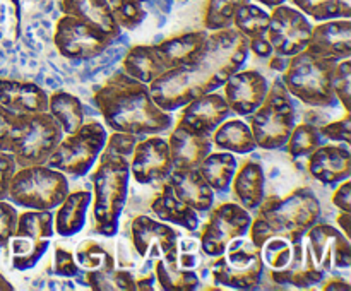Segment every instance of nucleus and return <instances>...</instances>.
Instances as JSON below:
<instances>
[{
	"label": "nucleus",
	"mask_w": 351,
	"mask_h": 291,
	"mask_svg": "<svg viewBox=\"0 0 351 291\" xmlns=\"http://www.w3.org/2000/svg\"><path fill=\"white\" fill-rule=\"evenodd\" d=\"M264 267L269 269L271 281L280 286L305 288L317 286L326 273L319 269L308 252L305 233H276L259 246Z\"/></svg>",
	"instance_id": "39448f33"
},
{
	"label": "nucleus",
	"mask_w": 351,
	"mask_h": 291,
	"mask_svg": "<svg viewBox=\"0 0 351 291\" xmlns=\"http://www.w3.org/2000/svg\"><path fill=\"white\" fill-rule=\"evenodd\" d=\"M173 171L168 140L161 136L137 139L130 154V178L139 185H158L167 181Z\"/></svg>",
	"instance_id": "f3484780"
},
{
	"label": "nucleus",
	"mask_w": 351,
	"mask_h": 291,
	"mask_svg": "<svg viewBox=\"0 0 351 291\" xmlns=\"http://www.w3.org/2000/svg\"><path fill=\"white\" fill-rule=\"evenodd\" d=\"M319 130H321V134L324 139L331 140V142H338V144H345V146H350L351 144V115H350V112H346L343 118L335 120V122L321 127Z\"/></svg>",
	"instance_id": "a18cd8bd"
},
{
	"label": "nucleus",
	"mask_w": 351,
	"mask_h": 291,
	"mask_svg": "<svg viewBox=\"0 0 351 291\" xmlns=\"http://www.w3.org/2000/svg\"><path fill=\"white\" fill-rule=\"evenodd\" d=\"M336 221H338V228L341 229L343 235L351 240V212L341 211L338 214V218H336Z\"/></svg>",
	"instance_id": "603ef678"
},
{
	"label": "nucleus",
	"mask_w": 351,
	"mask_h": 291,
	"mask_svg": "<svg viewBox=\"0 0 351 291\" xmlns=\"http://www.w3.org/2000/svg\"><path fill=\"white\" fill-rule=\"evenodd\" d=\"M269 81L259 71H237L230 75L221 86L225 91L226 103H228L232 113L237 116H249L263 105L267 91H269Z\"/></svg>",
	"instance_id": "6ab92c4d"
},
{
	"label": "nucleus",
	"mask_w": 351,
	"mask_h": 291,
	"mask_svg": "<svg viewBox=\"0 0 351 291\" xmlns=\"http://www.w3.org/2000/svg\"><path fill=\"white\" fill-rule=\"evenodd\" d=\"M154 286L163 291H192L201 286V277L189 267L180 266L177 259L153 260Z\"/></svg>",
	"instance_id": "2f4dec72"
},
{
	"label": "nucleus",
	"mask_w": 351,
	"mask_h": 291,
	"mask_svg": "<svg viewBox=\"0 0 351 291\" xmlns=\"http://www.w3.org/2000/svg\"><path fill=\"white\" fill-rule=\"evenodd\" d=\"M106 139L108 132L101 122H84L75 132L62 137L45 164L62 171L67 177H86L98 161Z\"/></svg>",
	"instance_id": "9d476101"
},
{
	"label": "nucleus",
	"mask_w": 351,
	"mask_h": 291,
	"mask_svg": "<svg viewBox=\"0 0 351 291\" xmlns=\"http://www.w3.org/2000/svg\"><path fill=\"white\" fill-rule=\"evenodd\" d=\"M67 194V175L47 164H33L16 170L5 199L16 207L53 211Z\"/></svg>",
	"instance_id": "6e6552de"
},
{
	"label": "nucleus",
	"mask_w": 351,
	"mask_h": 291,
	"mask_svg": "<svg viewBox=\"0 0 351 291\" xmlns=\"http://www.w3.org/2000/svg\"><path fill=\"white\" fill-rule=\"evenodd\" d=\"M232 110L226 103L225 96L219 92L211 91L206 94L197 96L187 105L182 106L180 118L195 130L211 136L226 118H230Z\"/></svg>",
	"instance_id": "b1692460"
},
{
	"label": "nucleus",
	"mask_w": 351,
	"mask_h": 291,
	"mask_svg": "<svg viewBox=\"0 0 351 291\" xmlns=\"http://www.w3.org/2000/svg\"><path fill=\"white\" fill-rule=\"evenodd\" d=\"M122 71L149 86L154 79L167 72V67L158 53L156 45H136L123 57Z\"/></svg>",
	"instance_id": "7c9ffc66"
},
{
	"label": "nucleus",
	"mask_w": 351,
	"mask_h": 291,
	"mask_svg": "<svg viewBox=\"0 0 351 291\" xmlns=\"http://www.w3.org/2000/svg\"><path fill=\"white\" fill-rule=\"evenodd\" d=\"M267 24H269V12L249 2L237 10L232 26L249 40V50L256 57L271 58L274 51L266 36Z\"/></svg>",
	"instance_id": "bb28decb"
},
{
	"label": "nucleus",
	"mask_w": 351,
	"mask_h": 291,
	"mask_svg": "<svg viewBox=\"0 0 351 291\" xmlns=\"http://www.w3.org/2000/svg\"><path fill=\"white\" fill-rule=\"evenodd\" d=\"M311 55L326 60L339 62L351 57V21L329 19L312 26L311 38L305 47Z\"/></svg>",
	"instance_id": "aec40b11"
},
{
	"label": "nucleus",
	"mask_w": 351,
	"mask_h": 291,
	"mask_svg": "<svg viewBox=\"0 0 351 291\" xmlns=\"http://www.w3.org/2000/svg\"><path fill=\"white\" fill-rule=\"evenodd\" d=\"M9 290H14V286L9 283V279L0 273V291H9Z\"/></svg>",
	"instance_id": "5fc2aeb1"
},
{
	"label": "nucleus",
	"mask_w": 351,
	"mask_h": 291,
	"mask_svg": "<svg viewBox=\"0 0 351 291\" xmlns=\"http://www.w3.org/2000/svg\"><path fill=\"white\" fill-rule=\"evenodd\" d=\"M326 142V139L322 137L321 130L317 129L312 123H298L293 127L290 137L287 140V151L290 154V157L293 161L304 160L308 157L319 146Z\"/></svg>",
	"instance_id": "e433bc0d"
},
{
	"label": "nucleus",
	"mask_w": 351,
	"mask_h": 291,
	"mask_svg": "<svg viewBox=\"0 0 351 291\" xmlns=\"http://www.w3.org/2000/svg\"><path fill=\"white\" fill-rule=\"evenodd\" d=\"M21 2L19 0H0V47L12 45L21 36Z\"/></svg>",
	"instance_id": "79ce46f5"
},
{
	"label": "nucleus",
	"mask_w": 351,
	"mask_h": 291,
	"mask_svg": "<svg viewBox=\"0 0 351 291\" xmlns=\"http://www.w3.org/2000/svg\"><path fill=\"white\" fill-rule=\"evenodd\" d=\"M167 181L171 185L175 195L199 214H208L215 205V190L202 178L197 168H173Z\"/></svg>",
	"instance_id": "393cba45"
},
{
	"label": "nucleus",
	"mask_w": 351,
	"mask_h": 291,
	"mask_svg": "<svg viewBox=\"0 0 351 291\" xmlns=\"http://www.w3.org/2000/svg\"><path fill=\"white\" fill-rule=\"evenodd\" d=\"M249 40L235 27L211 31L191 57L149 84L154 103L175 112L197 96L216 91L249 58Z\"/></svg>",
	"instance_id": "f257e3e1"
},
{
	"label": "nucleus",
	"mask_w": 351,
	"mask_h": 291,
	"mask_svg": "<svg viewBox=\"0 0 351 291\" xmlns=\"http://www.w3.org/2000/svg\"><path fill=\"white\" fill-rule=\"evenodd\" d=\"M110 5L115 7V5H120V3H146L149 2V0H108Z\"/></svg>",
	"instance_id": "6e6d98bb"
},
{
	"label": "nucleus",
	"mask_w": 351,
	"mask_h": 291,
	"mask_svg": "<svg viewBox=\"0 0 351 291\" xmlns=\"http://www.w3.org/2000/svg\"><path fill=\"white\" fill-rule=\"evenodd\" d=\"M167 140L173 168H197L213 149L211 136L195 130L182 118L171 127Z\"/></svg>",
	"instance_id": "412c9836"
},
{
	"label": "nucleus",
	"mask_w": 351,
	"mask_h": 291,
	"mask_svg": "<svg viewBox=\"0 0 351 291\" xmlns=\"http://www.w3.org/2000/svg\"><path fill=\"white\" fill-rule=\"evenodd\" d=\"M136 142V136L113 132L89 171L93 185V226L96 233L106 238H113L119 233L120 218L129 195L130 154Z\"/></svg>",
	"instance_id": "7ed1b4c3"
},
{
	"label": "nucleus",
	"mask_w": 351,
	"mask_h": 291,
	"mask_svg": "<svg viewBox=\"0 0 351 291\" xmlns=\"http://www.w3.org/2000/svg\"><path fill=\"white\" fill-rule=\"evenodd\" d=\"M0 105L14 115L43 113L48 112V92L33 81L0 77Z\"/></svg>",
	"instance_id": "4be33fe9"
},
{
	"label": "nucleus",
	"mask_w": 351,
	"mask_h": 291,
	"mask_svg": "<svg viewBox=\"0 0 351 291\" xmlns=\"http://www.w3.org/2000/svg\"><path fill=\"white\" fill-rule=\"evenodd\" d=\"M151 212L156 216L160 221L168 223V225H175L178 228H184L187 231H197L199 225H201V218L199 212L189 207L187 204L180 201L175 195L173 188L168 181L161 184V190L156 197L151 202Z\"/></svg>",
	"instance_id": "c756f323"
},
{
	"label": "nucleus",
	"mask_w": 351,
	"mask_h": 291,
	"mask_svg": "<svg viewBox=\"0 0 351 291\" xmlns=\"http://www.w3.org/2000/svg\"><path fill=\"white\" fill-rule=\"evenodd\" d=\"M252 212L239 202H221L213 205L209 219L201 233V250L206 257L216 259L235 238L249 235Z\"/></svg>",
	"instance_id": "ddd939ff"
},
{
	"label": "nucleus",
	"mask_w": 351,
	"mask_h": 291,
	"mask_svg": "<svg viewBox=\"0 0 351 291\" xmlns=\"http://www.w3.org/2000/svg\"><path fill=\"white\" fill-rule=\"evenodd\" d=\"M74 257L77 266L84 273H101V270H112L117 267L112 252L95 240H86L74 253Z\"/></svg>",
	"instance_id": "58836bf2"
},
{
	"label": "nucleus",
	"mask_w": 351,
	"mask_h": 291,
	"mask_svg": "<svg viewBox=\"0 0 351 291\" xmlns=\"http://www.w3.org/2000/svg\"><path fill=\"white\" fill-rule=\"evenodd\" d=\"M312 33V24L304 12L290 5L274 7L267 24V41L274 55L293 57L305 50Z\"/></svg>",
	"instance_id": "2eb2a0df"
},
{
	"label": "nucleus",
	"mask_w": 351,
	"mask_h": 291,
	"mask_svg": "<svg viewBox=\"0 0 351 291\" xmlns=\"http://www.w3.org/2000/svg\"><path fill=\"white\" fill-rule=\"evenodd\" d=\"M291 2L300 12L317 23L351 17V0H291Z\"/></svg>",
	"instance_id": "4c0bfd02"
},
{
	"label": "nucleus",
	"mask_w": 351,
	"mask_h": 291,
	"mask_svg": "<svg viewBox=\"0 0 351 291\" xmlns=\"http://www.w3.org/2000/svg\"><path fill=\"white\" fill-rule=\"evenodd\" d=\"M53 273L60 277H77L81 267L75 262V257L71 250L64 246H55L53 252Z\"/></svg>",
	"instance_id": "49530a36"
},
{
	"label": "nucleus",
	"mask_w": 351,
	"mask_h": 291,
	"mask_svg": "<svg viewBox=\"0 0 351 291\" xmlns=\"http://www.w3.org/2000/svg\"><path fill=\"white\" fill-rule=\"evenodd\" d=\"M237 157L233 153L228 151H216V153H209L204 160L199 163L197 170L202 175L209 187L215 190V194H221L226 192L232 185L233 175H235Z\"/></svg>",
	"instance_id": "72a5a7b5"
},
{
	"label": "nucleus",
	"mask_w": 351,
	"mask_h": 291,
	"mask_svg": "<svg viewBox=\"0 0 351 291\" xmlns=\"http://www.w3.org/2000/svg\"><path fill=\"white\" fill-rule=\"evenodd\" d=\"M53 235V211L26 209L19 214L16 231L7 245L14 269L24 273L36 267L50 249Z\"/></svg>",
	"instance_id": "9b49d317"
},
{
	"label": "nucleus",
	"mask_w": 351,
	"mask_h": 291,
	"mask_svg": "<svg viewBox=\"0 0 351 291\" xmlns=\"http://www.w3.org/2000/svg\"><path fill=\"white\" fill-rule=\"evenodd\" d=\"M211 142L218 149L233 154H250L257 147L250 125L242 118H226L211 134Z\"/></svg>",
	"instance_id": "473e14b6"
},
{
	"label": "nucleus",
	"mask_w": 351,
	"mask_h": 291,
	"mask_svg": "<svg viewBox=\"0 0 351 291\" xmlns=\"http://www.w3.org/2000/svg\"><path fill=\"white\" fill-rule=\"evenodd\" d=\"M17 218H19V212L16 205L7 199H2L0 201V249H7L9 245V240L16 231Z\"/></svg>",
	"instance_id": "c03bdc74"
},
{
	"label": "nucleus",
	"mask_w": 351,
	"mask_h": 291,
	"mask_svg": "<svg viewBox=\"0 0 351 291\" xmlns=\"http://www.w3.org/2000/svg\"><path fill=\"white\" fill-rule=\"evenodd\" d=\"M332 89L345 112H351V60L343 58L336 64L332 74Z\"/></svg>",
	"instance_id": "37998d69"
},
{
	"label": "nucleus",
	"mask_w": 351,
	"mask_h": 291,
	"mask_svg": "<svg viewBox=\"0 0 351 291\" xmlns=\"http://www.w3.org/2000/svg\"><path fill=\"white\" fill-rule=\"evenodd\" d=\"M256 2L261 3V5L267 7V9H274V7H278V5H283L287 0H256Z\"/></svg>",
	"instance_id": "864d4df0"
},
{
	"label": "nucleus",
	"mask_w": 351,
	"mask_h": 291,
	"mask_svg": "<svg viewBox=\"0 0 351 291\" xmlns=\"http://www.w3.org/2000/svg\"><path fill=\"white\" fill-rule=\"evenodd\" d=\"M332 204L339 209V211L351 212V181L350 178L339 181L338 188L332 194Z\"/></svg>",
	"instance_id": "09e8293b"
},
{
	"label": "nucleus",
	"mask_w": 351,
	"mask_h": 291,
	"mask_svg": "<svg viewBox=\"0 0 351 291\" xmlns=\"http://www.w3.org/2000/svg\"><path fill=\"white\" fill-rule=\"evenodd\" d=\"M84 283L96 291H132L137 290L136 276L129 269L101 270V273H84Z\"/></svg>",
	"instance_id": "ea45409f"
},
{
	"label": "nucleus",
	"mask_w": 351,
	"mask_h": 291,
	"mask_svg": "<svg viewBox=\"0 0 351 291\" xmlns=\"http://www.w3.org/2000/svg\"><path fill=\"white\" fill-rule=\"evenodd\" d=\"M249 125L257 147L276 151L287 144L297 125V110L281 77L274 79L263 105L249 115Z\"/></svg>",
	"instance_id": "1a4fd4ad"
},
{
	"label": "nucleus",
	"mask_w": 351,
	"mask_h": 291,
	"mask_svg": "<svg viewBox=\"0 0 351 291\" xmlns=\"http://www.w3.org/2000/svg\"><path fill=\"white\" fill-rule=\"evenodd\" d=\"M112 43L108 34L74 16L62 14L55 24L53 45L67 60H91L105 53Z\"/></svg>",
	"instance_id": "4468645a"
},
{
	"label": "nucleus",
	"mask_w": 351,
	"mask_h": 291,
	"mask_svg": "<svg viewBox=\"0 0 351 291\" xmlns=\"http://www.w3.org/2000/svg\"><path fill=\"white\" fill-rule=\"evenodd\" d=\"M16 118L17 115H14V113H10L9 110H5L2 105H0V147H2V144L5 142L7 136H9Z\"/></svg>",
	"instance_id": "8fccbe9b"
},
{
	"label": "nucleus",
	"mask_w": 351,
	"mask_h": 291,
	"mask_svg": "<svg viewBox=\"0 0 351 291\" xmlns=\"http://www.w3.org/2000/svg\"><path fill=\"white\" fill-rule=\"evenodd\" d=\"M308 160V173L322 185H338L351 175V151L345 144H322Z\"/></svg>",
	"instance_id": "5701e85b"
},
{
	"label": "nucleus",
	"mask_w": 351,
	"mask_h": 291,
	"mask_svg": "<svg viewBox=\"0 0 351 291\" xmlns=\"http://www.w3.org/2000/svg\"><path fill=\"white\" fill-rule=\"evenodd\" d=\"M250 0H208L204 9V27L208 31H219L232 27L233 16Z\"/></svg>",
	"instance_id": "a19ab883"
},
{
	"label": "nucleus",
	"mask_w": 351,
	"mask_h": 291,
	"mask_svg": "<svg viewBox=\"0 0 351 291\" xmlns=\"http://www.w3.org/2000/svg\"><path fill=\"white\" fill-rule=\"evenodd\" d=\"M130 242L137 255L146 262L156 259H177L178 231L168 223L139 214L130 225Z\"/></svg>",
	"instance_id": "dca6fc26"
},
{
	"label": "nucleus",
	"mask_w": 351,
	"mask_h": 291,
	"mask_svg": "<svg viewBox=\"0 0 351 291\" xmlns=\"http://www.w3.org/2000/svg\"><path fill=\"white\" fill-rule=\"evenodd\" d=\"M338 62L314 57L307 50L293 55L288 60V67L280 75L285 88L307 106H336L338 98L332 89V74Z\"/></svg>",
	"instance_id": "0eeeda50"
},
{
	"label": "nucleus",
	"mask_w": 351,
	"mask_h": 291,
	"mask_svg": "<svg viewBox=\"0 0 351 291\" xmlns=\"http://www.w3.org/2000/svg\"><path fill=\"white\" fill-rule=\"evenodd\" d=\"M58 7L62 14L74 16L91 26H96L108 34L113 41L122 33V27L117 23L108 0H60Z\"/></svg>",
	"instance_id": "c85d7f7f"
},
{
	"label": "nucleus",
	"mask_w": 351,
	"mask_h": 291,
	"mask_svg": "<svg viewBox=\"0 0 351 291\" xmlns=\"http://www.w3.org/2000/svg\"><path fill=\"white\" fill-rule=\"evenodd\" d=\"M48 113L57 120L64 136L75 132L84 123V106L72 92L58 89L48 94Z\"/></svg>",
	"instance_id": "f704fd0d"
},
{
	"label": "nucleus",
	"mask_w": 351,
	"mask_h": 291,
	"mask_svg": "<svg viewBox=\"0 0 351 291\" xmlns=\"http://www.w3.org/2000/svg\"><path fill=\"white\" fill-rule=\"evenodd\" d=\"M91 202L93 194L89 190H69L64 201L53 209L55 235L62 236V238H71L82 231Z\"/></svg>",
	"instance_id": "cd10ccee"
},
{
	"label": "nucleus",
	"mask_w": 351,
	"mask_h": 291,
	"mask_svg": "<svg viewBox=\"0 0 351 291\" xmlns=\"http://www.w3.org/2000/svg\"><path fill=\"white\" fill-rule=\"evenodd\" d=\"M105 125L113 132L136 136H161L173 127L170 112L154 103L149 86L117 71L93 94Z\"/></svg>",
	"instance_id": "f03ea898"
},
{
	"label": "nucleus",
	"mask_w": 351,
	"mask_h": 291,
	"mask_svg": "<svg viewBox=\"0 0 351 291\" xmlns=\"http://www.w3.org/2000/svg\"><path fill=\"white\" fill-rule=\"evenodd\" d=\"M322 290H343V291H348L350 290V284L348 281L343 279V277H331V279H322Z\"/></svg>",
	"instance_id": "3c124183"
},
{
	"label": "nucleus",
	"mask_w": 351,
	"mask_h": 291,
	"mask_svg": "<svg viewBox=\"0 0 351 291\" xmlns=\"http://www.w3.org/2000/svg\"><path fill=\"white\" fill-rule=\"evenodd\" d=\"M264 264L261 252L247 236L235 238L211 267L213 281L218 288L254 290L261 284Z\"/></svg>",
	"instance_id": "f8f14e48"
},
{
	"label": "nucleus",
	"mask_w": 351,
	"mask_h": 291,
	"mask_svg": "<svg viewBox=\"0 0 351 291\" xmlns=\"http://www.w3.org/2000/svg\"><path fill=\"white\" fill-rule=\"evenodd\" d=\"M209 33L206 31H192V33H184L177 34V36H171L168 40L161 41L156 45V50L160 53L161 60H163L167 72L171 68L178 67L182 62L187 60L199 47H202V43L206 41Z\"/></svg>",
	"instance_id": "c9c22d12"
},
{
	"label": "nucleus",
	"mask_w": 351,
	"mask_h": 291,
	"mask_svg": "<svg viewBox=\"0 0 351 291\" xmlns=\"http://www.w3.org/2000/svg\"><path fill=\"white\" fill-rule=\"evenodd\" d=\"M322 207L311 187H300L290 194L264 197L256 209L249 228V238L259 249L266 238L276 233H305L321 219Z\"/></svg>",
	"instance_id": "20e7f679"
},
{
	"label": "nucleus",
	"mask_w": 351,
	"mask_h": 291,
	"mask_svg": "<svg viewBox=\"0 0 351 291\" xmlns=\"http://www.w3.org/2000/svg\"><path fill=\"white\" fill-rule=\"evenodd\" d=\"M17 170L16 160L9 151L0 149V201L7 197L10 180Z\"/></svg>",
	"instance_id": "de8ad7c7"
},
{
	"label": "nucleus",
	"mask_w": 351,
	"mask_h": 291,
	"mask_svg": "<svg viewBox=\"0 0 351 291\" xmlns=\"http://www.w3.org/2000/svg\"><path fill=\"white\" fill-rule=\"evenodd\" d=\"M230 188L235 202L247 211L256 212L266 197V173L261 161L257 157H249L237 166Z\"/></svg>",
	"instance_id": "a878e982"
},
{
	"label": "nucleus",
	"mask_w": 351,
	"mask_h": 291,
	"mask_svg": "<svg viewBox=\"0 0 351 291\" xmlns=\"http://www.w3.org/2000/svg\"><path fill=\"white\" fill-rule=\"evenodd\" d=\"M305 242L314 264L324 273L351 267L350 238L336 226L317 221L305 231Z\"/></svg>",
	"instance_id": "a211bd4d"
},
{
	"label": "nucleus",
	"mask_w": 351,
	"mask_h": 291,
	"mask_svg": "<svg viewBox=\"0 0 351 291\" xmlns=\"http://www.w3.org/2000/svg\"><path fill=\"white\" fill-rule=\"evenodd\" d=\"M62 137L60 125L48 112L17 115L0 149L9 151L19 168L45 164Z\"/></svg>",
	"instance_id": "423d86ee"
}]
</instances>
